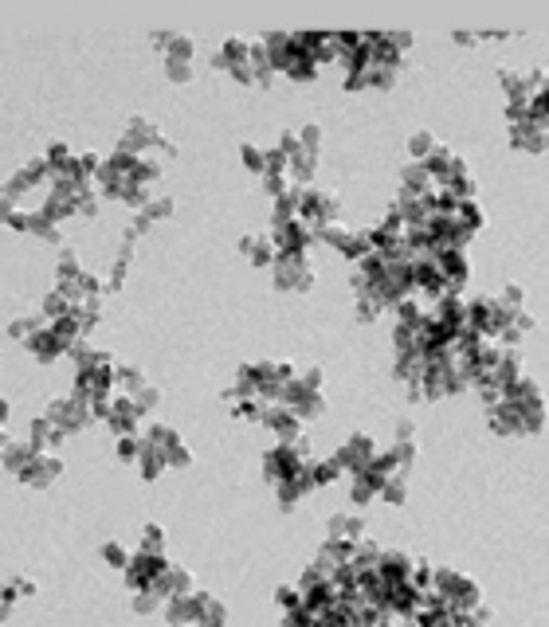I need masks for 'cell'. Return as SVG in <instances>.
Segmentation results:
<instances>
[{"instance_id":"obj_1","label":"cell","mask_w":549,"mask_h":627,"mask_svg":"<svg viewBox=\"0 0 549 627\" xmlns=\"http://www.w3.org/2000/svg\"><path fill=\"white\" fill-rule=\"evenodd\" d=\"M165 561H161V553H146L142 549V557H137L134 565H126V577H130V588H157V580L165 577Z\"/></svg>"},{"instance_id":"obj_2","label":"cell","mask_w":549,"mask_h":627,"mask_svg":"<svg viewBox=\"0 0 549 627\" xmlns=\"http://www.w3.org/2000/svg\"><path fill=\"white\" fill-rule=\"evenodd\" d=\"M48 420L59 427V432H79L86 420H90V408H86V400H55L48 408Z\"/></svg>"},{"instance_id":"obj_3","label":"cell","mask_w":549,"mask_h":627,"mask_svg":"<svg viewBox=\"0 0 549 627\" xmlns=\"http://www.w3.org/2000/svg\"><path fill=\"white\" fill-rule=\"evenodd\" d=\"M275 275H279V287L287 290H302L310 287V267H306V255H275Z\"/></svg>"},{"instance_id":"obj_4","label":"cell","mask_w":549,"mask_h":627,"mask_svg":"<svg viewBox=\"0 0 549 627\" xmlns=\"http://www.w3.org/2000/svg\"><path fill=\"white\" fill-rule=\"evenodd\" d=\"M298 212H302V220H310V224H334L338 220V200L326 193H298Z\"/></svg>"},{"instance_id":"obj_5","label":"cell","mask_w":549,"mask_h":627,"mask_svg":"<svg viewBox=\"0 0 549 627\" xmlns=\"http://www.w3.org/2000/svg\"><path fill=\"white\" fill-rule=\"evenodd\" d=\"M59 470H63V463L55 455H39V451H36V455L28 459V467L20 470V479H24V483H32V486H48L51 479L59 474Z\"/></svg>"},{"instance_id":"obj_6","label":"cell","mask_w":549,"mask_h":627,"mask_svg":"<svg viewBox=\"0 0 549 627\" xmlns=\"http://www.w3.org/2000/svg\"><path fill=\"white\" fill-rule=\"evenodd\" d=\"M28 353L36 357V361H55V357H63L67 353V345H63L59 338H55V329H36L32 338H28Z\"/></svg>"},{"instance_id":"obj_7","label":"cell","mask_w":549,"mask_h":627,"mask_svg":"<svg viewBox=\"0 0 549 627\" xmlns=\"http://www.w3.org/2000/svg\"><path fill=\"white\" fill-rule=\"evenodd\" d=\"M137 416H142V408H137V400H114L110 404V412H106V423L114 427L118 435H126V432H134V423H137Z\"/></svg>"},{"instance_id":"obj_8","label":"cell","mask_w":549,"mask_h":627,"mask_svg":"<svg viewBox=\"0 0 549 627\" xmlns=\"http://www.w3.org/2000/svg\"><path fill=\"white\" fill-rule=\"evenodd\" d=\"M153 142H157V130H153L146 118H134L122 133V153H137V149H146V145H153Z\"/></svg>"},{"instance_id":"obj_9","label":"cell","mask_w":549,"mask_h":627,"mask_svg":"<svg viewBox=\"0 0 549 627\" xmlns=\"http://www.w3.org/2000/svg\"><path fill=\"white\" fill-rule=\"evenodd\" d=\"M369 459H373V443H369L365 435H354V439H349V447H342V455H338V467H345V470H361L369 463Z\"/></svg>"},{"instance_id":"obj_10","label":"cell","mask_w":549,"mask_h":627,"mask_svg":"<svg viewBox=\"0 0 549 627\" xmlns=\"http://www.w3.org/2000/svg\"><path fill=\"white\" fill-rule=\"evenodd\" d=\"M244 251L256 267H267V263H275V251H279V247H271L263 235H251V240H244Z\"/></svg>"},{"instance_id":"obj_11","label":"cell","mask_w":549,"mask_h":627,"mask_svg":"<svg viewBox=\"0 0 549 627\" xmlns=\"http://www.w3.org/2000/svg\"><path fill=\"white\" fill-rule=\"evenodd\" d=\"M36 455V451H32V443H4V451H0V459H4V467L8 470H16V474H20V470L28 467V459Z\"/></svg>"},{"instance_id":"obj_12","label":"cell","mask_w":549,"mask_h":627,"mask_svg":"<svg viewBox=\"0 0 549 627\" xmlns=\"http://www.w3.org/2000/svg\"><path fill=\"white\" fill-rule=\"evenodd\" d=\"M44 310H48L51 318H63V314H71V310H75V302L67 298L63 290H55V294H48V298H44Z\"/></svg>"},{"instance_id":"obj_13","label":"cell","mask_w":549,"mask_h":627,"mask_svg":"<svg viewBox=\"0 0 549 627\" xmlns=\"http://www.w3.org/2000/svg\"><path fill=\"white\" fill-rule=\"evenodd\" d=\"M334 537H361V518H334Z\"/></svg>"},{"instance_id":"obj_14","label":"cell","mask_w":549,"mask_h":627,"mask_svg":"<svg viewBox=\"0 0 549 627\" xmlns=\"http://www.w3.org/2000/svg\"><path fill=\"white\" fill-rule=\"evenodd\" d=\"M244 165L256 173H267V153L263 149H256V145H244Z\"/></svg>"},{"instance_id":"obj_15","label":"cell","mask_w":549,"mask_h":627,"mask_svg":"<svg viewBox=\"0 0 549 627\" xmlns=\"http://www.w3.org/2000/svg\"><path fill=\"white\" fill-rule=\"evenodd\" d=\"M118 380H122V388H134V392H142L146 388V376H142V369H118Z\"/></svg>"},{"instance_id":"obj_16","label":"cell","mask_w":549,"mask_h":627,"mask_svg":"<svg viewBox=\"0 0 549 627\" xmlns=\"http://www.w3.org/2000/svg\"><path fill=\"white\" fill-rule=\"evenodd\" d=\"M165 545V530L161 525H146V553H161Z\"/></svg>"},{"instance_id":"obj_17","label":"cell","mask_w":549,"mask_h":627,"mask_svg":"<svg viewBox=\"0 0 549 627\" xmlns=\"http://www.w3.org/2000/svg\"><path fill=\"white\" fill-rule=\"evenodd\" d=\"M118 455H122V459H137V455H142V443H137L130 432H126L122 439H118Z\"/></svg>"},{"instance_id":"obj_18","label":"cell","mask_w":549,"mask_h":627,"mask_svg":"<svg viewBox=\"0 0 549 627\" xmlns=\"http://www.w3.org/2000/svg\"><path fill=\"white\" fill-rule=\"evenodd\" d=\"M67 278H79V263H75L71 251H63V259H59V282H67Z\"/></svg>"},{"instance_id":"obj_19","label":"cell","mask_w":549,"mask_h":627,"mask_svg":"<svg viewBox=\"0 0 549 627\" xmlns=\"http://www.w3.org/2000/svg\"><path fill=\"white\" fill-rule=\"evenodd\" d=\"M169 208H173V200H165V196H161V200H149V208H146V212H142V216H146V220L169 216Z\"/></svg>"},{"instance_id":"obj_20","label":"cell","mask_w":549,"mask_h":627,"mask_svg":"<svg viewBox=\"0 0 549 627\" xmlns=\"http://www.w3.org/2000/svg\"><path fill=\"white\" fill-rule=\"evenodd\" d=\"M279 604L287 608V612H298V608H302V596H298L294 588H279Z\"/></svg>"},{"instance_id":"obj_21","label":"cell","mask_w":549,"mask_h":627,"mask_svg":"<svg viewBox=\"0 0 549 627\" xmlns=\"http://www.w3.org/2000/svg\"><path fill=\"white\" fill-rule=\"evenodd\" d=\"M165 71H169L173 83H184V79H189V67H184V59H165Z\"/></svg>"},{"instance_id":"obj_22","label":"cell","mask_w":549,"mask_h":627,"mask_svg":"<svg viewBox=\"0 0 549 627\" xmlns=\"http://www.w3.org/2000/svg\"><path fill=\"white\" fill-rule=\"evenodd\" d=\"M102 557H106L110 565H118V568H126V553H122V545H102Z\"/></svg>"},{"instance_id":"obj_23","label":"cell","mask_w":549,"mask_h":627,"mask_svg":"<svg viewBox=\"0 0 549 627\" xmlns=\"http://www.w3.org/2000/svg\"><path fill=\"white\" fill-rule=\"evenodd\" d=\"M39 318H24V322H12V338H24V334H36Z\"/></svg>"},{"instance_id":"obj_24","label":"cell","mask_w":549,"mask_h":627,"mask_svg":"<svg viewBox=\"0 0 549 627\" xmlns=\"http://www.w3.org/2000/svg\"><path fill=\"white\" fill-rule=\"evenodd\" d=\"M427 149H432V133H427V130H424V133H416V137H412V153H416V157H424Z\"/></svg>"},{"instance_id":"obj_25","label":"cell","mask_w":549,"mask_h":627,"mask_svg":"<svg viewBox=\"0 0 549 627\" xmlns=\"http://www.w3.org/2000/svg\"><path fill=\"white\" fill-rule=\"evenodd\" d=\"M318 137H322V133H318V126H306V130H302V149H306V153H310V149H318Z\"/></svg>"},{"instance_id":"obj_26","label":"cell","mask_w":549,"mask_h":627,"mask_svg":"<svg viewBox=\"0 0 549 627\" xmlns=\"http://www.w3.org/2000/svg\"><path fill=\"white\" fill-rule=\"evenodd\" d=\"M8 612H12V592H8V588H0V619H4Z\"/></svg>"},{"instance_id":"obj_27","label":"cell","mask_w":549,"mask_h":627,"mask_svg":"<svg viewBox=\"0 0 549 627\" xmlns=\"http://www.w3.org/2000/svg\"><path fill=\"white\" fill-rule=\"evenodd\" d=\"M8 420V400H0V423Z\"/></svg>"}]
</instances>
